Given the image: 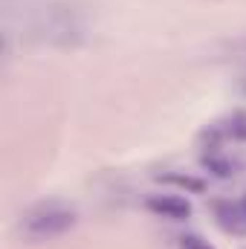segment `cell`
<instances>
[{
    "mask_svg": "<svg viewBox=\"0 0 246 249\" xmlns=\"http://www.w3.org/2000/svg\"><path fill=\"white\" fill-rule=\"evenodd\" d=\"M78 223V212L67 203L58 200H47L32 206L23 217H20V238L26 244H44V241H55L67 232H72Z\"/></svg>",
    "mask_w": 246,
    "mask_h": 249,
    "instance_id": "obj_1",
    "label": "cell"
},
{
    "mask_svg": "<svg viewBox=\"0 0 246 249\" xmlns=\"http://www.w3.org/2000/svg\"><path fill=\"white\" fill-rule=\"evenodd\" d=\"M145 209L157 217H168V220H185L191 214V203L183 194H151L145 200Z\"/></svg>",
    "mask_w": 246,
    "mask_h": 249,
    "instance_id": "obj_2",
    "label": "cell"
},
{
    "mask_svg": "<svg viewBox=\"0 0 246 249\" xmlns=\"http://www.w3.org/2000/svg\"><path fill=\"white\" fill-rule=\"evenodd\" d=\"M203 136L209 139V148H217V142H223V139L246 142V110H235V113L226 116L223 122L211 124Z\"/></svg>",
    "mask_w": 246,
    "mask_h": 249,
    "instance_id": "obj_3",
    "label": "cell"
},
{
    "mask_svg": "<svg viewBox=\"0 0 246 249\" xmlns=\"http://www.w3.org/2000/svg\"><path fill=\"white\" fill-rule=\"evenodd\" d=\"M214 217H217V226L223 232H232V235H244L246 232V217L241 212V203L235 206L232 200H217L214 203Z\"/></svg>",
    "mask_w": 246,
    "mask_h": 249,
    "instance_id": "obj_4",
    "label": "cell"
},
{
    "mask_svg": "<svg viewBox=\"0 0 246 249\" xmlns=\"http://www.w3.org/2000/svg\"><path fill=\"white\" fill-rule=\"evenodd\" d=\"M203 168H209L214 177H223V180L235 174V162L229 157H223L217 148H209V154L203 157Z\"/></svg>",
    "mask_w": 246,
    "mask_h": 249,
    "instance_id": "obj_5",
    "label": "cell"
},
{
    "mask_svg": "<svg viewBox=\"0 0 246 249\" xmlns=\"http://www.w3.org/2000/svg\"><path fill=\"white\" fill-rule=\"evenodd\" d=\"M162 183H171V186H180L185 191H191V194H200V191H206V180H200V177H191V174H165V177H159Z\"/></svg>",
    "mask_w": 246,
    "mask_h": 249,
    "instance_id": "obj_6",
    "label": "cell"
},
{
    "mask_svg": "<svg viewBox=\"0 0 246 249\" xmlns=\"http://www.w3.org/2000/svg\"><path fill=\"white\" fill-rule=\"evenodd\" d=\"M180 249H214L209 241H203L200 235H183L180 238Z\"/></svg>",
    "mask_w": 246,
    "mask_h": 249,
    "instance_id": "obj_7",
    "label": "cell"
},
{
    "mask_svg": "<svg viewBox=\"0 0 246 249\" xmlns=\"http://www.w3.org/2000/svg\"><path fill=\"white\" fill-rule=\"evenodd\" d=\"M241 212H244V217H246V194H244V200H241Z\"/></svg>",
    "mask_w": 246,
    "mask_h": 249,
    "instance_id": "obj_8",
    "label": "cell"
}]
</instances>
